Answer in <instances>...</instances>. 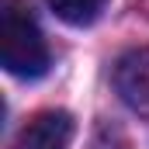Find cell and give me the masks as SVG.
<instances>
[{
	"mask_svg": "<svg viewBox=\"0 0 149 149\" xmlns=\"http://www.w3.org/2000/svg\"><path fill=\"white\" fill-rule=\"evenodd\" d=\"M0 59L7 66V73L35 80L49 70V45L38 31L35 17L28 14L24 3L17 0H3V14H0Z\"/></svg>",
	"mask_w": 149,
	"mask_h": 149,
	"instance_id": "cell-1",
	"label": "cell"
},
{
	"mask_svg": "<svg viewBox=\"0 0 149 149\" xmlns=\"http://www.w3.org/2000/svg\"><path fill=\"white\" fill-rule=\"evenodd\" d=\"M114 90L135 114L149 118V45L132 49L114 66Z\"/></svg>",
	"mask_w": 149,
	"mask_h": 149,
	"instance_id": "cell-2",
	"label": "cell"
},
{
	"mask_svg": "<svg viewBox=\"0 0 149 149\" xmlns=\"http://www.w3.org/2000/svg\"><path fill=\"white\" fill-rule=\"evenodd\" d=\"M104 3L108 0H49V7L56 10V17H63L66 24H76V28L94 24L101 17Z\"/></svg>",
	"mask_w": 149,
	"mask_h": 149,
	"instance_id": "cell-4",
	"label": "cell"
},
{
	"mask_svg": "<svg viewBox=\"0 0 149 149\" xmlns=\"http://www.w3.org/2000/svg\"><path fill=\"white\" fill-rule=\"evenodd\" d=\"M73 118L66 111H38L17 135L14 149H70Z\"/></svg>",
	"mask_w": 149,
	"mask_h": 149,
	"instance_id": "cell-3",
	"label": "cell"
}]
</instances>
